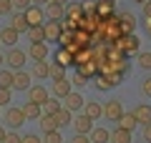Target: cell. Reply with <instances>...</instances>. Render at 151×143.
Returning a JSON list of instances; mask_svg holds the SVG:
<instances>
[{
  "label": "cell",
  "mask_w": 151,
  "mask_h": 143,
  "mask_svg": "<svg viewBox=\"0 0 151 143\" xmlns=\"http://www.w3.org/2000/svg\"><path fill=\"white\" fill-rule=\"evenodd\" d=\"M121 35H124V28H121L119 15L113 13L108 18H101V28H98V33L93 38H96V43H113V40H119Z\"/></svg>",
  "instance_id": "1"
},
{
  "label": "cell",
  "mask_w": 151,
  "mask_h": 143,
  "mask_svg": "<svg viewBox=\"0 0 151 143\" xmlns=\"http://www.w3.org/2000/svg\"><path fill=\"white\" fill-rule=\"evenodd\" d=\"M111 45H113V48H119V50H121L124 55H139L141 40H139V38L134 35V33H131V35H121L119 40H113Z\"/></svg>",
  "instance_id": "2"
},
{
  "label": "cell",
  "mask_w": 151,
  "mask_h": 143,
  "mask_svg": "<svg viewBox=\"0 0 151 143\" xmlns=\"http://www.w3.org/2000/svg\"><path fill=\"white\" fill-rule=\"evenodd\" d=\"M25 60H28V53H25V50H20V48H10L8 55H5V63H8V68H10V70H23Z\"/></svg>",
  "instance_id": "3"
},
{
  "label": "cell",
  "mask_w": 151,
  "mask_h": 143,
  "mask_svg": "<svg viewBox=\"0 0 151 143\" xmlns=\"http://www.w3.org/2000/svg\"><path fill=\"white\" fill-rule=\"evenodd\" d=\"M3 118H5V123L10 126V131H18V128H20L23 123L28 121L25 113H23V108H13V106L5 111V116H3Z\"/></svg>",
  "instance_id": "4"
},
{
  "label": "cell",
  "mask_w": 151,
  "mask_h": 143,
  "mask_svg": "<svg viewBox=\"0 0 151 143\" xmlns=\"http://www.w3.org/2000/svg\"><path fill=\"white\" fill-rule=\"evenodd\" d=\"M43 28H45V40L60 43V35H63V23L60 20H45Z\"/></svg>",
  "instance_id": "5"
},
{
  "label": "cell",
  "mask_w": 151,
  "mask_h": 143,
  "mask_svg": "<svg viewBox=\"0 0 151 143\" xmlns=\"http://www.w3.org/2000/svg\"><path fill=\"white\" fill-rule=\"evenodd\" d=\"M83 106H86V101H83V95L76 93V90H70V93L63 98V108H65V111H70V113L83 111Z\"/></svg>",
  "instance_id": "6"
},
{
  "label": "cell",
  "mask_w": 151,
  "mask_h": 143,
  "mask_svg": "<svg viewBox=\"0 0 151 143\" xmlns=\"http://www.w3.org/2000/svg\"><path fill=\"white\" fill-rule=\"evenodd\" d=\"M25 18H28V23H30V25H43L45 20H48V18H45V10L40 5H35V3H33L30 8H25Z\"/></svg>",
  "instance_id": "7"
},
{
  "label": "cell",
  "mask_w": 151,
  "mask_h": 143,
  "mask_svg": "<svg viewBox=\"0 0 151 143\" xmlns=\"http://www.w3.org/2000/svg\"><path fill=\"white\" fill-rule=\"evenodd\" d=\"M103 116H106L108 121H119V118L124 116V106H121V101H108L106 106H103Z\"/></svg>",
  "instance_id": "8"
},
{
  "label": "cell",
  "mask_w": 151,
  "mask_h": 143,
  "mask_svg": "<svg viewBox=\"0 0 151 143\" xmlns=\"http://www.w3.org/2000/svg\"><path fill=\"white\" fill-rule=\"evenodd\" d=\"M63 15H65V5L55 3V0L45 3V18L48 20H63Z\"/></svg>",
  "instance_id": "9"
},
{
  "label": "cell",
  "mask_w": 151,
  "mask_h": 143,
  "mask_svg": "<svg viewBox=\"0 0 151 143\" xmlns=\"http://www.w3.org/2000/svg\"><path fill=\"white\" fill-rule=\"evenodd\" d=\"M18 40H20V30H15L13 25H8V28L0 30V43H5L8 48H15Z\"/></svg>",
  "instance_id": "10"
},
{
  "label": "cell",
  "mask_w": 151,
  "mask_h": 143,
  "mask_svg": "<svg viewBox=\"0 0 151 143\" xmlns=\"http://www.w3.org/2000/svg\"><path fill=\"white\" fill-rule=\"evenodd\" d=\"M25 93H28V101H33V103H40V106H43V103L50 98V95H48V90H45L43 85H30V88H28Z\"/></svg>",
  "instance_id": "11"
},
{
  "label": "cell",
  "mask_w": 151,
  "mask_h": 143,
  "mask_svg": "<svg viewBox=\"0 0 151 143\" xmlns=\"http://www.w3.org/2000/svg\"><path fill=\"white\" fill-rule=\"evenodd\" d=\"M73 128H76V133H86V136H91V131H93V121L86 116V113H81V116H76V118H73Z\"/></svg>",
  "instance_id": "12"
},
{
  "label": "cell",
  "mask_w": 151,
  "mask_h": 143,
  "mask_svg": "<svg viewBox=\"0 0 151 143\" xmlns=\"http://www.w3.org/2000/svg\"><path fill=\"white\" fill-rule=\"evenodd\" d=\"M70 83H73V80H68V78H58V80H53V88H50V93H53L55 98H60V101H63L65 95L70 93Z\"/></svg>",
  "instance_id": "13"
},
{
  "label": "cell",
  "mask_w": 151,
  "mask_h": 143,
  "mask_svg": "<svg viewBox=\"0 0 151 143\" xmlns=\"http://www.w3.org/2000/svg\"><path fill=\"white\" fill-rule=\"evenodd\" d=\"M119 20H121V28H124V35H131V33L136 30V15L131 10L119 13Z\"/></svg>",
  "instance_id": "14"
},
{
  "label": "cell",
  "mask_w": 151,
  "mask_h": 143,
  "mask_svg": "<svg viewBox=\"0 0 151 143\" xmlns=\"http://www.w3.org/2000/svg\"><path fill=\"white\" fill-rule=\"evenodd\" d=\"M134 116H136V121H139V126L151 123V106L149 103H139V106L134 108Z\"/></svg>",
  "instance_id": "15"
},
{
  "label": "cell",
  "mask_w": 151,
  "mask_h": 143,
  "mask_svg": "<svg viewBox=\"0 0 151 143\" xmlns=\"http://www.w3.org/2000/svg\"><path fill=\"white\" fill-rule=\"evenodd\" d=\"M28 55H30V60H48V45L45 43H30Z\"/></svg>",
  "instance_id": "16"
},
{
  "label": "cell",
  "mask_w": 151,
  "mask_h": 143,
  "mask_svg": "<svg viewBox=\"0 0 151 143\" xmlns=\"http://www.w3.org/2000/svg\"><path fill=\"white\" fill-rule=\"evenodd\" d=\"M23 113H25L28 121H38V118L43 116V106H40V103H33V101H25V106H23Z\"/></svg>",
  "instance_id": "17"
},
{
  "label": "cell",
  "mask_w": 151,
  "mask_h": 143,
  "mask_svg": "<svg viewBox=\"0 0 151 143\" xmlns=\"http://www.w3.org/2000/svg\"><path fill=\"white\" fill-rule=\"evenodd\" d=\"M53 63H58V65H63V68H70L73 65V53L70 50H65L63 45L55 50V55H53Z\"/></svg>",
  "instance_id": "18"
},
{
  "label": "cell",
  "mask_w": 151,
  "mask_h": 143,
  "mask_svg": "<svg viewBox=\"0 0 151 143\" xmlns=\"http://www.w3.org/2000/svg\"><path fill=\"white\" fill-rule=\"evenodd\" d=\"M10 25L15 28V30H20V33H28L30 23H28L25 13H23V10H18V13H13V15H10Z\"/></svg>",
  "instance_id": "19"
},
{
  "label": "cell",
  "mask_w": 151,
  "mask_h": 143,
  "mask_svg": "<svg viewBox=\"0 0 151 143\" xmlns=\"http://www.w3.org/2000/svg\"><path fill=\"white\" fill-rule=\"evenodd\" d=\"M38 123H40L43 133H48V131H60V128H58V121H55V113H43V116L38 118Z\"/></svg>",
  "instance_id": "20"
},
{
  "label": "cell",
  "mask_w": 151,
  "mask_h": 143,
  "mask_svg": "<svg viewBox=\"0 0 151 143\" xmlns=\"http://www.w3.org/2000/svg\"><path fill=\"white\" fill-rule=\"evenodd\" d=\"M76 70H78V73H83L88 80H93V78L98 75V60L93 58V60H88V63H83V65H76Z\"/></svg>",
  "instance_id": "21"
},
{
  "label": "cell",
  "mask_w": 151,
  "mask_h": 143,
  "mask_svg": "<svg viewBox=\"0 0 151 143\" xmlns=\"http://www.w3.org/2000/svg\"><path fill=\"white\" fill-rule=\"evenodd\" d=\"M28 88H30V73H25V70H15L13 90H28Z\"/></svg>",
  "instance_id": "22"
},
{
  "label": "cell",
  "mask_w": 151,
  "mask_h": 143,
  "mask_svg": "<svg viewBox=\"0 0 151 143\" xmlns=\"http://www.w3.org/2000/svg\"><path fill=\"white\" fill-rule=\"evenodd\" d=\"M83 113H86L91 121H98V118H103V106L96 101H88L86 106H83Z\"/></svg>",
  "instance_id": "23"
},
{
  "label": "cell",
  "mask_w": 151,
  "mask_h": 143,
  "mask_svg": "<svg viewBox=\"0 0 151 143\" xmlns=\"http://www.w3.org/2000/svg\"><path fill=\"white\" fill-rule=\"evenodd\" d=\"M33 78H38V80L50 78V63L48 60H35V65H33Z\"/></svg>",
  "instance_id": "24"
},
{
  "label": "cell",
  "mask_w": 151,
  "mask_h": 143,
  "mask_svg": "<svg viewBox=\"0 0 151 143\" xmlns=\"http://www.w3.org/2000/svg\"><path fill=\"white\" fill-rule=\"evenodd\" d=\"M113 10H116V0H96V13L101 18L113 15Z\"/></svg>",
  "instance_id": "25"
},
{
  "label": "cell",
  "mask_w": 151,
  "mask_h": 143,
  "mask_svg": "<svg viewBox=\"0 0 151 143\" xmlns=\"http://www.w3.org/2000/svg\"><path fill=\"white\" fill-rule=\"evenodd\" d=\"M28 40L30 43H45V28L43 25H30L28 28Z\"/></svg>",
  "instance_id": "26"
},
{
  "label": "cell",
  "mask_w": 151,
  "mask_h": 143,
  "mask_svg": "<svg viewBox=\"0 0 151 143\" xmlns=\"http://www.w3.org/2000/svg\"><path fill=\"white\" fill-rule=\"evenodd\" d=\"M116 123H119L121 128H126V131H131V133H134V128L139 126V121H136L134 111H131V113H124V116H121V118H119V121H116Z\"/></svg>",
  "instance_id": "27"
},
{
  "label": "cell",
  "mask_w": 151,
  "mask_h": 143,
  "mask_svg": "<svg viewBox=\"0 0 151 143\" xmlns=\"http://www.w3.org/2000/svg\"><path fill=\"white\" fill-rule=\"evenodd\" d=\"M91 143H111V131H106V128H93L91 131Z\"/></svg>",
  "instance_id": "28"
},
{
  "label": "cell",
  "mask_w": 151,
  "mask_h": 143,
  "mask_svg": "<svg viewBox=\"0 0 151 143\" xmlns=\"http://www.w3.org/2000/svg\"><path fill=\"white\" fill-rule=\"evenodd\" d=\"M111 143H131V131L119 126L116 131H111Z\"/></svg>",
  "instance_id": "29"
},
{
  "label": "cell",
  "mask_w": 151,
  "mask_h": 143,
  "mask_svg": "<svg viewBox=\"0 0 151 143\" xmlns=\"http://www.w3.org/2000/svg\"><path fill=\"white\" fill-rule=\"evenodd\" d=\"M65 15L76 18V20H81L86 13H83V5H81V3H68V5H65Z\"/></svg>",
  "instance_id": "30"
},
{
  "label": "cell",
  "mask_w": 151,
  "mask_h": 143,
  "mask_svg": "<svg viewBox=\"0 0 151 143\" xmlns=\"http://www.w3.org/2000/svg\"><path fill=\"white\" fill-rule=\"evenodd\" d=\"M93 88H96V90H101V93H106V90H111L113 85H111V80H108L106 75H101V73H98L96 78H93Z\"/></svg>",
  "instance_id": "31"
},
{
  "label": "cell",
  "mask_w": 151,
  "mask_h": 143,
  "mask_svg": "<svg viewBox=\"0 0 151 143\" xmlns=\"http://www.w3.org/2000/svg\"><path fill=\"white\" fill-rule=\"evenodd\" d=\"M13 80H15V70H0V88H13Z\"/></svg>",
  "instance_id": "32"
},
{
  "label": "cell",
  "mask_w": 151,
  "mask_h": 143,
  "mask_svg": "<svg viewBox=\"0 0 151 143\" xmlns=\"http://www.w3.org/2000/svg\"><path fill=\"white\" fill-rule=\"evenodd\" d=\"M73 113L70 111H65V108H60L58 113H55V121H58V128H63V126H70V123H73Z\"/></svg>",
  "instance_id": "33"
},
{
  "label": "cell",
  "mask_w": 151,
  "mask_h": 143,
  "mask_svg": "<svg viewBox=\"0 0 151 143\" xmlns=\"http://www.w3.org/2000/svg\"><path fill=\"white\" fill-rule=\"evenodd\" d=\"M60 108H63V106H60V103L55 101V98H48V101L43 103V113H58Z\"/></svg>",
  "instance_id": "34"
},
{
  "label": "cell",
  "mask_w": 151,
  "mask_h": 143,
  "mask_svg": "<svg viewBox=\"0 0 151 143\" xmlns=\"http://www.w3.org/2000/svg\"><path fill=\"white\" fill-rule=\"evenodd\" d=\"M50 78H53V80H58V78H65V68L50 60Z\"/></svg>",
  "instance_id": "35"
},
{
  "label": "cell",
  "mask_w": 151,
  "mask_h": 143,
  "mask_svg": "<svg viewBox=\"0 0 151 143\" xmlns=\"http://www.w3.org/2000/svg\"><path fill=\"white\" fill-rule=\"evenodd\" d=\"M43 143H63V136H60V131H48L43 136Z\"/></svg>",
  "instance_id": "36"
},
{
  "label": "cell",
  "mask_w": 151,
  "mask_h": 143,
  "mask_svg": "<svg viewBox=\"0 0 151 143\" xmlns=\"http://www.w3.org/2000/svg\"><path fill=\"white\" fill-rule=\"evenodd\" d=\"M13 10H15L13 0H0V15H10Z\"/></svg>",
  "instance_id": "37"
},
{
  "label": "cell",
  "mask_w": 151,
  "mask_h": 143,
  "mask_svg": "<svg viewBox=\"0 0 151 143\" xmlns=\"http://www.w3.org/2000/svg\"><path fill=\"white\" fill-rule=\"evenodd\" d=\"M139 65L144 70H151V53H139Z\"/></svg>",
  "instance_id": "38"
},
{
  "label": "cell",
  "mask_w": 151,
  "mask_h": 143,
  "mask_svg": "<svg viewBox=\"0 0 151 143\" xmlns=\"http://www.w3.org/2000/svg\"><path fill=\"white\" fill-rule=\"evenodd\" d=\"M3 143H23V136L18 131H8V136H5V141Z\"/></svg>",
  "instance_id": "39"
},
{
  "label": "cell",
  "mask_w": 151,
  "mask_h": 143,
  "mask_svg": "<svg viewBox=\"0 0 151 143\" xmlns=\"http://www.w3.org/2000/svg\"><path fill=\"white\" fill-rule=\"evenodd\" d=\"M10 90L13 88H0V106H10Z\"/></svg>",
  "instance_id": "40"
},
{
  "label": "cell",
  "mask_w": 151,
  "mask_h": 143,
  "mask_svg": "<svg viewBox=\"0 0 151 143\" xmlns=\"http://www.w3.org/2000/svg\"><path fill=\"white\" fill-rule=\"evenodd\" d=\"M141 93H144L146 98H151V75L144 78V83H141Z\"/></svg>",
  "instance_id": "41"
},
{
  "label": "cell",
  "mask_w": 151,
  "mask_h": 143,
  "mask_svg": "<svg viewBox=\"0 0 151 143\" xmlns=\"http://www.w3.org/2000/svg\"><path fill=\"white\" fill-rule=\"evenodd\" d=\"M81 5H83V13H86V15L88 13H96V0H83Z\"/></svg>",
  "instance_id": "42"
},
{
  "label": "cell",
  "mask_w": 151,
  "mask_h": 143,
  "mask_svg": "<svg viewBox=\"0 0 151 143\" xmlns=\"http://www.w3.org/2000/svg\"><path fill=\"white\" fill-rule=\"evenodd\" d=\"M88 83V78L83 73H78V70H76V75H73V85H78V88H81V85H86Z\"/></svg>",
  "instance_id": "43"
},
{
  "label": "cell",
  "mask_w": 151,
  "mask_h": 143,
  "mask_svg": "<svg viewBox=\"0 0 151 143\" xmlns=\"http://www.w3.org/2000/svg\"><path fill=\"white\" fill-rule=\"evenodd\" d=\"M70 143H91V136H86V133H76Z\"/></svg>",
  "instance_id": "44"
},
{
  "label": "cell",
  "mask_w": 151,
  "mask_h": 143,
  "mask_svg": "<svg viewBox=\"0 0 151 143\" xmlns=\"http://www.w3.org/2000/svg\"><path fill=\"white\" fill-rule=\"evenodd\" d=\"M13 5H15L18 10H25V8L33 5V0H13Z\"/></svg>",
  "instance_id": "45"
},
{
  "label": "cell",
  "mask_w": 151,
  "mask_h": 143,
  "mask_svg": "<svg viewBox=\"0 0 151 143\" xmlns=\"http://www.w3.org/2000/svg\"><path fill=\"white\" fill-rule=\"evenodd\" d=\"M23 143H43V138H38L35 133H28V136H23Z\"/></svg>",
  "instance_id": "46"
},
{
  "label": "cell",
  "mask_w": 151,
  "mask_h": 143,
  "mask_svg": "<svg viewBox=\"0 0 151 143\" xmlns=\"http://www.w3.org/2000/svg\"><path fill=\"white\" fill-rule=\"evenodd\" d=\"M144 141L151 143V123H146V126H144Z\"/></svg>",
  "instance_id": "47"
},
{
  "label": "cell",
  "mask_w": 151,
  "mask_h": 143,
  "mask_svg": "<svg viewBox=\"0 0 151 143\" xmlns=\"http://www.w3.org/2000/svg\"><path fill=\"white\" fill-rule=\"evenodd\" d=\"M141 8H144V18H151V0H146Z\"/></svg>",
  "instance_id": "48"
},
{
  "label": "cell",
  "mask_w": 151,
  "mask_h": 143,
  "mask_svg": "<svg viewBox=\"0 0 151 143\" xmlns=\"http://www.w3.org/2000/svg\"><path fill=\"white\" fill-rule=\"evenodd\" d=\"M5 136H8V131H5V128H3V126H0V143L5 141Z\"/></svg>",
  "instance_id": "49"
},
{
  "label": "cell",
  "mask_w": 151,
  "mask_h": 143,
  "mask_svg": "<svg viewBox=\"0 0 151 143\" xmlns=\"http://www.w3.org/2000/svg\"><path fill=\"white\" fill-rule=\"evenodd\" d=\"M146 33L151 35V18H146Z\"/></svg>",
  "instance_id": "50"
},
{
  "label": "cell",
  "mask_w": 151,
  "mask_h": 143,
  "mask_svg": "<svg viewBox=\"0 0 151 143\" xmlns=\"http://www.w3.org/2000/svg\"><path fill=\"white\" fill-rule=\"evenodd\" d=\"M33 3H35V5H43V3H50V0H33Z\"/></svg>",
  "instance_id": "51"
},
{
  "label": "cell",
  "mask_w": 151,
  "mask_h": 143,
  "mask_svg": "<svg viewBox=\"0 0 151 143\" xmlns=\"http://www.w3.org/2000/svg\"><path fill=\"white\" fill-rule=\"evenodd\" d=\"M55 3H60V5H68V3H70V0H55Z\"/></svg>",
  "instance_id": "52"
},
{
  "label": "cell",
  "mask_w": 151,
  "mask_h": 143,
  "mask_svg": "<svg viewBox=\"0 0 151 143\" xmlns=\"http://www.w3.org/2000/svg\"><path fill=\"white\" fill-rule=\"evenodd\" d=\"M3 63H5V55H0V65H3Z\"/></svg>",
  "instance_id": "53"
},
{
  "label": "cell",
  "mask_w": 151,
  "mask_h": 143,
  "mask_svg": "<svg viewBox=\"0 0 151 143\" xmlns=\"http://www.w3.org/2000/svg\"><path fill=\"white\" fill-rule=\"evenodd\" d=\"M134 3H139V5H144V3H146V0H134Z\"/></svg>",
  "instance_id": "54"
},
{
  "label": "cell",
  "mask_w": 151,
  "mask_h": 143,
  "mask_svg": "<svg viewBox=\"0 0 151 143\" xmlns=\"http://www.w3.org/2000/svg\"><path fill=\"white\" fill-rule=\"evenodd\" d=\"M0 108H3V106H0ZM0 116H3V111H0Z\"/></svg>",
  "instance_id": "55"
}]
</instances>
